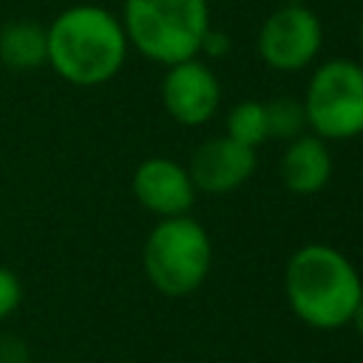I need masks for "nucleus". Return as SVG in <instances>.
<instances>
[{
  "label": "nucleus",
  "mask_w": 363,
  "mask_h": 363,
  "mask_svg": "<svg viewBox=\"0 0 363 363\" xmlns=\"http://www.w3.org/2000/svg\"><path fill=\"white\" fill-rule=\"evenodd\" d=\"M48 62L60 79L77 88L111 82L128 57L122 20L105 6L79 3L62 9L48 26Z\"/></svg>",
  "instance_id": "obj_1"
},
{
  "label": "nucleus",
  "mask_w": 363,
  "mask_h": 363,
  "mask_svg": "<svg viewBox=\"0 0 363 363\" xmlns=\"http://www.w3.org/2000/svg\"><path fill=\"white\" fill-rule=\"evenodd\" d=\"M284 292L292 312L315 329H337L352 320L363 298L354 264L329 244L301 247L284 272Z\"/></svg>",
  "instance_id": "obj_2"
},
{
  "label": "nucleus",
  "mask_w": 363,
  "mask_h": 363,
  "mask_svg": "<svg viewBox=\"0 0 363 363\" xmlns=\"http://www.w3.org/2000/svg\"><path fill=\"white\" fill-rule=\"evenodd\" d=\"M119 20L128 45L162 65L196 57L210 31L207 0H125Z\"/></svg>",
  "instance_id": "obj_3"
},
{
  "label": "nucleus",
  "mask_w": 363,
  "mask_h": 363,
  "mask_svg": "<svg viewBox=\"0 0 363 363\" xmlns=\"http://www.w3.org/2000/svg\"><path fill=\"white\" fill-rule=\"evenodd\" d=\"M210 235L187 213L162 218L150 230L142 252L147 281L170 298L190 295L193 289H199L210 272Z\"/></svg>",
  "instance_id": "obj_4"
},
{
  "label": "nucleus",
  "mask_w": 363,
  "mask_h": 363,
  "mask_svg": "<svg viewBox=\"0 0 363 363\" xmlns=\"http://www.w3.org/2000/svg\"><path fill=\"white\" fill-rule=\"evenodd\" d=\"M306 128L320 139H354L363 133V65L329 60L318 65L303 94Z\"/></svg>",
  "instance_id": "obj_5"
},
{
  "label": "nucleus",
  "mask_w": 363,
  "mask_h": 363,
  "mask_svg": "<svg viewBox=\"0 0 363 363\" xmlns=\"http://www.w3.org/2000/svg\"><path fill=\"white\" fill-rule=\"evenodd\" d=\"M323 45V26L303 3H284L258 31V54L275 71L306 68Z\"/></svg>",
  "instance_id": "obj_6"
},
{
  "label": "nucleus",
  "mask_w": 363,
  "mask_h": 363,
  "mask_svg": "<svg viewBox=\"0 0 363 363\" xmlns=\"http://www.w3.org/2000/svg\"><path fill=\"white\" fill-rule=\"evenodd\" d=\"M162 102L179 125L196 128L213 119V113L218 111L221 85L204 62L190 57L167 65V74L162 79Z\"/></svg>",
  "instance_id": "obj_7"
},
{
  "label": "nucleus",
  "mask_w": 363,
  "mask_h": 363,
  "mask_svg": "<svg viewBox=\"0 0 363 363\" xmlns=\"http://www.w3.org/2000/svg\"><path fill=\"white\" fill-rule=\"evenodd\" d=\"M255 164H258L255 147L238 145L235 139L224 133V136H213L199 145V150L190 159L187 173L196 190L210 193V196H224L241 187L255 173Z\"/></svg>",
  "instance_id": "obj_8"
},
{
  "label": "nucleus",
  "mask_w": 363,
  "mask_h": 363,
  "mask_svg": "<svg viewBox=\"0 0 363 363\" xmlns=\"http://www.w3.org/2000/svg\"><path fill=\"white\" fill-rule=\"evenodd\" d=\"M133 196L136 201L167 218V216H184L193 201H196V184L187 173V167H182L179 162L173 159H164V156H153V159H145L136 170H133Z\"/></svg>",
  "instance_id": "obj_9"
},
{
  "label": "nucleus",
  "mask_w": 363,
  "mask_h": 363,
  "mask_svg": "<svg viewBox=\"0 0 363 363\" xmlns=\"http://www.w3.org/2000/svg\"><path fill=\"white\" fill-rule=\"evenodd\" d=\"M278 170L289 193H298V196L318 193L332 176V153L326 147V139L303 136V133L289 139Z\"/></svg>",
  "instance_id": "obj_10"
},
{
  "label": "nucleus",
  "mask_w": 363,
  "mask_h": 363,
  "mask_svg": "<svg viewBox=\"0 0 363 363\" xmlns=\"http://www.w3.org/2000/svg\"><path fill=\"white\" fill-rule=\"evenodd\" d=\"M0 62L14 71H31L48 62L45 26L34 20H11L0 28Z\"/></svg>",
  "instance_id": "obj_11"
},
{
  "label": "nucleus",
  "mask_w": 363,
  "mask_h": 363,
  "mask_svg": "<svg viewBox=\"0 0 363 363\" xmlns=\"http://www.w3.org/2000/svg\"><path fill=\"white\" fill-rule=\"evenodd\" d=\"M227 136L235 139L238 145H247V147H258L261 142H267L269 130H267V108H264V102H255V99L238 102L227 113Z\"/></svg>",
  "instance_id": "obj_12"
},
{
  "label": "nucleus",
  "mask_w": 363,
  "mask_h": 363,
  "mask_svg": "<svg viewBox=\"0 0 363 363\" xmlns=\"http://www.w3.org/2000/svg\"><path fill=\"white\" fill-rule=\"evenodd\" d=\"M267 108V130L275 139H295L306 128V111L303 102L295 96H278L264 105Z\"/></svg>",
  "instance_id": "obj_13"
},
{
  "label": "nucleus",
  "mask_w": 363,
  "mask_h": 363,
  "mask_svg": "<svg viewBox=\"0 0 363 363\" xmlns=\"http://www.w3.org/2000/svg\"><path fill=\"white\" fill-rule=\"evenodd\" d=\"M20 303H23V284L17 272L0 264V323L9 320L20 309Z\"/></svg>",
  "instance_id": "obj_14"
},
{
  "label": "nucleus",
  "mask_w": 363,
  "mask_h": 363,
  "mask_svg": "<svg viewBox=\"0 0 363 363\" xmlns=\"http://www.w3.org/2000/svg\"><path fill=\"white\" fill-rule=\"evenodd\" d=\"M0 363H31L28 343L14 332H0Z\"/></svg>",
  "instance_id": "obj_15"
},
{
  "label": "nucleus",
  "mask_w": 363,
  "mask_h": 363,
  "mask_svg": "<svg viewBox=\"0 0 363 363\" xmlns=\"http://www.w3.org/2000/svg\"><path fill=\"white\" fill-rule=\"evenodd\" d=\"M201 51L204 54H210V57H224L227 51H230V40H227V34H221V31H207L204 34V43H201Z\"/></svg>",
  "instance_id": "obj_16"
},
{
  "label": "nucleus",
  "mask_w": 363,
  "mask_h": 363,
  "mask_svg": "<svg viewBox=\"0 0 363 363\" xmlns=\"http://www.w3.org/2000/svg\"><path fill=\"white\" fill-rule=\"evenodd\" d=\"M349 323H354V329L363 335V298H360V303L354 306V312H352V320Z\"/></svg>",
  "instance_id": "obj_17"
},
{
  "label": "nucleus",
  "mask_w": 363,
  "mask_h": 363,
  "mask_svg": "<svg viewBox=\"0 0 363 363\" xmlns=\"http://www.w3.org/2000/svg\"><path fill=\"white\" fill-rule=\"evenodd\" d=\"M357 37H360V48H363V23H360V31H357Z\"/></svg>",
  "instance_id": "obj_18"
},
{
  "label": "nucleus",
  "mask_w": 363,
  "mask_h": 363,
  "mask_svg": "<svg viewBox=\"0 0 363 363\" xmlns=\"http://www.w3.org/2000/svg\"><path fill=\"white\" fill-rule=\"evenodd\" d=\"M284 3H303V0H284Z\"/></svg>",
  "instance_id": "obj_19"
}]
</instances>
